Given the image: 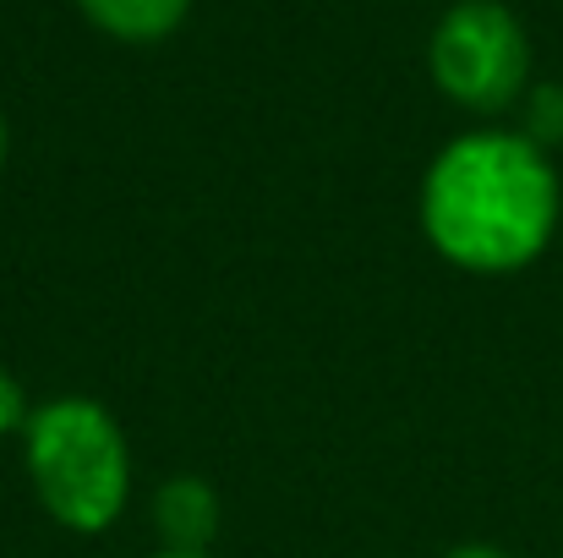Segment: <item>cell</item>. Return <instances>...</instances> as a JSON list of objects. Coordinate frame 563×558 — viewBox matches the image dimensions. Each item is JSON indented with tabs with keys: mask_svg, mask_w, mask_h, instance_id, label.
<instances>
[{
	"mask_svg": "<svg viewBox=\"0 0 563 558\" xmlns=\"http://www.w3.org/2000/svg\"><path fill=\"white\" fill-rule=\"evenodd\" d=\"M427 241L471 274H515L559 230V176L548 149L520 132H471L449 143L421 186Z\"/></svg>",
	"mask_w": 563,
	"mask_h": 558,
	"instance_id": "obj_1",
	"label": "cell"
},
{
	"mask_svg": "<svg viewBox=\"0 0 563 558\" xmlns=\"http://www.w3.org/2000/svg\"><path fill=\"white\" fill-rule=\"evenodd\" d=\"M27 477L44 510L71 532H104L126 510V438L93 400H49L27 416Z\"/></svg>",
	"mask_w": 563,
	"mask_h": 558,
	"instance_id": "obj_2",
	"label": "cell"
},
{
	"mask_svg": "<svg viewBox=\"0 0 563 558\" xmlns=\"http://www.w3.org/2000/svg\"><path fill=\"white\" fill-rule=\"evenodd\" d=\"M531 77V39L498 0H460L432 33V83L465 110H509Z\"/></svg>",
	"mask_w": 563,
	"mask_h": 558,
	"instance_id": "obj_3",
	"label": "cell"
},
{
	"mask_svg": "<svg viewBox=\"0 0 563 558\" xmlns=\"http://www.w3.org/2000/svg\"><path fill=\"white\" fill-rule=\"evenodd\" d=\"M154 521H159V537L170 543V554H202L219 532V499L208 482L197 477H176L159 488L154 499Z\"/></svg>",
	"mask_w": 563,
	"mask_h": 558,
	"instance_id": "obj_4",
	"label": "cell"
},
{
	"mask_svg": "<svg viewBox=\"0 0 563 558\" xmlns=\"http://www.w3.org/2000/svg\"><path fill=\"white\" fill-rule=\"evenodd\" d=\"M191 0H82V11L115 33V39H132V44H148V39H165L170 28H181Z\"/></svg>",
	"mask_w": 563,
	"mask_h": 558,
	"instance_id": "obj_5",
	"label": "cell"
},
{
	"mask_svg": "<svg viewBox=\"0 0 563 558\" xmlns=\"http://www.w3.org/2000/svg\"><path fill=\"white\" fill-rule=\"evenodd\" d=\"M537 149L559 143L563 138V88H537L531 94V132H526Z\"/></svg>",
	"mask_w": 563,
	"mask_h": 558,
	"instance_id": "obj_6",
	"label": "cell"
},
{
	"mask_svg": "<svg viewBox=\"0 0 563 558\" xmlns=\"http://www.w3.org/2000/svg\"><path fill=\"white\" fill-rule=\"evenodd\" d=\"M27 416H33V411L22 405V383L0 368V433H16V427H27Z\"/></svg>",
	"mask_w": 563,
	"mask_h": 558,
	"instance_id": "obj_7",
	"label": "cell"
},
{
	"mask_svg": "<svg viewBox=\"0 0 563 558\" xmlns=\"http://www.w3.org/2000/svg\"><path fill=\"white\" fill-rule=\"evenodd\" d=\"M449 558H509V554H498V548H454Z\"/></svg>",
	"mask_w": 563,
	"mask_h": 558,
	"instance_id": "obj_8",
	"label": "cell"
},
{
	"mask_svg": "<svg viewBox=\"0 0 563 558\" xmlns=\"http://www.w3.org/2000/svg\"><path fill=\"white\" fill-rule=\"evenodd\" d=\"M159 558H202V554H159Z\"/></svg>",
	"mask_w": 563,
	"mask_h": 558,
	"instance_id": "obj_9",
	"label": "cell"
},
{
	"mask_svg": "<svg viewBox=\"0 0 563 558\" xmlns=\"http://www.w3.org/2000/svg\"><path fill=\"white\" fill-rule=\"evenodd\" d=\"M0 154H5V127H0Z\"/></svg>",
	"mask_w": 563,
	"mask_h": 558,
	"instance_id": "obj_10",
	"label": "cell"
}]
</instances>
